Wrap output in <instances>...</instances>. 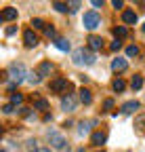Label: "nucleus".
<instances>
[{
  "label": "nucleus",
  "mask_w": 145,
  "mask_h": 152,
  "mask_svg": "<svg viewBox=\"0 0 145 152\" xmlns=\"http://www.w3.org/2000/svg\"><path fill=\"white\" fill-rule=\"evenodd\" d=\"M4 76H9V78H11V80H13L15 85H19V83L27 80V72H25L23 64H13V66L9 68V72H6Z\"/></svg>",
  "instance_id": "nucleus-1"
},
{
  "label": "nucleus",
  "mask_w": 145,
  "mask_h": 152,
  "mask_svg": "<svg viewBox=\"0 0 145 152\" xmlns=\"http://www.w3.org/2000/svg\"><path fill=\"white\" fill-rule=\"evenodd\" d=\"M71 59H74V64H76V66H82V64L93 66V64H95V55L90 53L88 49H78V51H74Z\"/></svg>",
  "instance_id": "nucleus-2"
},
{
  "label": "nucleus",
  "mask_w": 145,
  "mask_h": 152,
  "mask_svg": "<svg viewBox=\"0 0 145 152\" xmlns=\"http://www.w3.org/2000/svg\"><path fill=\"white\" fill-rule=\"evenodd\" d=\"M82 23H84V28H86V30H95V28H99V26H101V17H99L95 11H88V13H84Z\"/></svg>",
  "instance_id": "nucleus-3"
},
{
  "label": "nucleus",
  "mask_w": 145,
  "mask_h": 152,
  "mask_svg": "<svg viewBox=\"0 0 145 152\" xmlns=\"http://www.w3.org/2000/svg\"><path fill=\"white\" fill-rule=\"evenodd\" d=\"M48 142H50V146L53 148H57V150H63L65 152V137L61 135V133H57V131H48Z\"/></svg>",
  "instance_id": "nucleus-4"
},
{
  "label": "nucleus",
  "mask_w": 145,
  "mask_h": 152,
  "mask_svg": "<svg viewBox=\"0 0 145 152\" xmlns=\"http://www.w3.org/2000/svg\"><path fill=\"white\" fill-rule=\"evenodd\" d=\"M61 108L65 110V112H74L76 110V97H74V95H65V97L61 99Z\"/></svg>",
  "instance_id": "nucleus-5"
},
{
  "label": "nucleus",
  "mask_w": 145,
  "mask_h": 152,
  "mask_svg": "<svg viewBox=\"0 0 145 152\" xmlns=\"http://www.w3.org/2000/svg\"><path fill=\"white\" fill-rule=\"evenodd\" d=\"M50 89L55 91V93H61V91H67L69 89V83L65 78H55V80H50Z\"/></svg>",
  "instance_id": "nucleus-6"
},
{
  "label": "nucleus",
  "mask_w": 145,
  "mask_h": 152,
  "mask_svg": "<svg viewBox=\"0 0 145 152\" xmlns=\"http://www.w3.org/2000/svg\"><path fill=\"white\" fill-rule=\"evenodd\" d=\"M23 42H25V47H30V49L38 45V36L34 34V30H25V32H23Z\"/></svg>",
  "instance_id": "nucleus-7"
},
{
  "label": "nucleus",
  "mask_w": 145,
  "mask_h": 152,
  "mask_svg": "<svg viewBox=\"0 0 145 152\" xmlns=\"http://www.w3.org/2000/svg\"><path fill=\"white\" fill-rule=\"evenodd\" d=\"M88 49L101 51V49H103V38H101V36H95V34H90V36H88Z\"/></svg>",
  "instance_id": "nucleus-8"
},
{
  "label": "nucleus",
  "mask_w": 145,
  "mask_h": 152,
  "mask_svg": "<svg viewBox=\"0 0 145 152\" xmlns=\"http://www.w3.org/2000/svg\"><path fill=\"white\" fill-rule=\"evenodd\" d=\"M126 68H128V61H126L124 57H118V59L112 61V70H114V72H124Z\"/></svg>",
  "instance_id": "nucleus-9"
},
{
  "label": "nucleus",
  "mask_w": 145,
  "mask_h": 152,
  "mask_svg": "<svg viewBox=\"0 0 145 152\" xmlns=\"http://www.w3.org/2000/svg\"><path fill=\"white\" fill-rule=\"evenodd\" d=\"M90 142H93L95 146H103V144L107 142V133H103V131H95V133H93V137H90Z\"/></svg>",
  "instance_id": "nucleus-10"
},
{
  "label": "nucleus",
  "mask_w": 145,
  "mask_h": 152,
  "mask_svg": "<svg viewBox=\"0 0 145 152\" xmlns=\"http://www.w3.org/2000/svg\"><path fill=\"white\" fill-rule=\"evenodd\" d=\"M122 21L128 23V26H135V23H137V13H135V11H124V13H122Z\"/></svg>",
  "instance_id": "nucleus-11"
},
{
  "label": "nucleus",
  "mask_w": 145,
  "mask_h": 152,
  "mask_svg": "<svg viewBox=\"0 0 145 152\" xmlns=\"http://www.w3.org/2000/svg\"><path fill=\"white\" fill-rule=\"evenodd\" d=\"M2 19H4V21H15V19H17V9L6 7V9L2 11Z\"/></svg>",
  "instance_id": "nucleus-12"
},
{
  "label": "nucleus",
  "mask_w": 145,
  "mask_h": 152,
  "mask_svg": "<svg viewBox=\"0 0 145 152\" xmlns=\"http://www.w3.org/2000/svg\"><path fill=\"white\" fill-rule=\"evenodd\" d=\"M34 97V110H48V102L38 97V95H32Z\"/></svg>",
  "instance_id": "nucleus-13"
},
{
  "label": "nucleus",
  "mask_w": 145,
  "mask_h": 152,
  "mask_svg": "<svg viewBox=\"0 0 145 152\" xmlns=\"http://www.w3.org/2000/svg\"><path fill=\"white\" fill-rule=\"evenodd\" d=\"M53 72V64L50 61H42L40 66H38V74H40V78H42V76H48Z\"/></svg>",
  "instance_id": "nucleus-14"
},
{
  "label": "nucleus",
  "mask_w": 145,
  "mask_h": 152,
  "mask_svg": "<svg viewBox=\"0 0 145 152\" xmlns=\"http://www.w3.org/2000/svg\"><path fill=\"white\" fill-rule=\"evenodd\" d=\"M78 93H80V102H82L84 106H88L90 102H93V95H90V91H88V89H84V87H82Z\"/></svg>",
  "instance_id": "nucleus-15"
},
{
  "label": "nucleus",
  "mask_w": 145,
  "mask_h": 152,
  "mask_svg": "<svg viewBox=\"0 0 145 152\" xmlns=\"http://www.w3.org/2000/svg\"><path fill=\"white\" fill-rule=\"evenodd\" d=\"M135 110H139V102H126V104L122 106V112H124V114H133Z\"/></svg>",
  "instance_id": "nucleus-16"
},
{
  "label": "nucleus",
  "mask_w": 145,
  "mask_h": 152,
  "mask_svg": "<svg viewBox=\"0 0 145 152\" xmlns=\"http://www.w3.org/2000/svg\"><path fill=\"white\" fill-rule=\"evenodd\" d=\"M131 87H133V91H139V89L143 87V78H141L139 74H135V76H133V80H131Z\"/></svg>",
  "instance_id": "nucleus-17"
},
{
  "label": "nucleus",
  "mask_w": 145,
  "mask_h": 152,
  "mask_svg": "<svg viewBox=\"0 0 145 152\" xmlns=\"http://www.w3.org/2000/svg\"><path fill=\"white\" fill-rule=\"evenodd\" d=\"M55 47H57L59 51H69V42L65 40V38H57V40H55Z\"/></svg>",
  "instance_id": "nucleus-18"
},
{
  "label": "nucleus",
  "mask_w": 145,
  "mask_h": 152,
  "mask_svg": "<svg viewBox=\"0 0 145 152\" xmlns=\"http://www.w3.org/2000/svg\"><path fill=\"white\" fill-rule=\"evenodd\" d=\"M27 83L30 85H38L40 83V74L38 72H27Z\"/></svg>",
  "instance_id": "nucleus-19"
},
{
  "label": "nucleus",
  "mask_w": 145,
  "mask_h": 152,
  "mask_svg": "<svg viewBox=\"0 0 145 152\" xmlns=\"http://www.w3.org/2000/svg\"><path fill=\"white\" fill-rule=\"evenodd\" d=\"M11 104L13 106H21L23 104V95L21 93H11Z\"/></svg>",
  "instance_id": "nucleus-20"
},
{
  "label": "nucleus",
  "mask_w": 145,
  "mask_h": 152,
  "mask_svg": "<svg viewBox=\"0 0 145 152\" xmlns=\"http://www.w3.org/2000/svg\"><path fill=\"white\" fill-rule=\"evenodd\" d=\"M126 34H128V30H126V26H118V28L114 30V36L118 38V40H120V38H124Z\"/></svg>",
  "instance_id": "nucleus-21"
},
{
  "label": "nucleus",
  "mask_w": 145,
  "mask_h": 152,
  "mask_svg": "<svg viewBox=\"0 0 145 152\" xmlns=\"http://www.w3.org/2000/svg\"><path fill=\"white\" fill-rule=\"evenodd\" d=\"M112 87H114V91H124V89H126V83H124L122 78H116V80L112 83Z\"/></svg>",
  "instance_id": "nucleus-22"
},
{
  "label": "nucleus",
  "mask_w": 145,
  "mask_h": 152,
  "mask_svg": "<svg viewBox=\"0 0 145 152\" xmlns=\"http://www.w3.org/2000/svg\"><path fill=\"white\" fill-rule=\"evenodd\" d=\"M90 125H93V123H88V121H82V123H80V129H78V133H80V135L88 133V131H90Z\"/></svg>",
  "instance_id": "nucleus-23"
},
{
  "label": "nucleus",
  "mask_w": 145,
  "mask_h": 152,
  "mask_svg": "<svg viewBox=\"0 0 145 152\" xmlns=\"http://www.w3.org/2000/svg\"><path fill=\"white\" fill-rule=\"evenodd\" d=\"M32 26H34L36 30H46V23L42 21V19H38V17H36V19H32Z\"/></svg>",
  "instance_id": "nucleus-24"
},
{
  "label": "nucleus",
  "mask_w": 145,
  "mask_h": 152,
  "mask_svg": "<svg viewBox=\"0 0 145 152\" xmlns=\"http://www.w3.org/2000/svg\"><path fill=\"white\" fill-rule=\"evenodd\" d=\"M53 9H57L59 13H65V11H69V4H65V2H53Z\"/></svg>",
  "instance_id": "nucleus-25"
},
{
  "label": "nucleus",
  "mask_w": 145,
  "mask_h": 152,
  "mask_svg": "<svg viewBox=\"0 0 145 152\" xmlns=\"http://www.w3.org/2000/svg\"><path fill=\"white\" fill-rule=\"evenodd\" d=\"M126 55H128V57H137L139 55V47L137 45H131L128 49H126Z\"/></svg>",
  "instance_id": "nucleus-26"
},
{
  "label": "nucleus",
  "mask_w": 145,
  "mask_h": 152,
  "mask_svg": "<svg viewBox=\"0 0 145 152\" xmlns=\"http://www.w3.org/2000/svg\"><path fill=\"white\" fill-rule=\"evenodd\" d=\"M110 49H112V51H120V49H122V42H120L118 38H116V40H114V42L110 45Z\"/></svg>",
  "instance_id": "nucleus-27"
},
{
  "label": "nucleus",
  "mask_w": 145,
  "mask_h": 152,
  "mask_svg": "<svg viewBox=\"0 0 145 152\" xmlns=\"http://www.w3.org/2000/svg\"><path fill=\"white\" fill-rule=\"evenodd\" d=\"M112 108H114V99H105V104H103V110H105V112H110Z\"/></svg>",
  "instance_id": "nucleus-28"
},
{
  "label": "nucleus",
  "mask_w": 145,
  "mask_h": 152,
  "mask_svg": "<svg viewBox=\"0 0 145 152\" xmlns=\"http://www.w3.org/2000/svg\"><path fill=\"white\" fill-rule=\"evenodd\" d=\"M2 112H4V114H13V112H15V106H13V104H6V106L2 108Z\"/></svg>",
  "instance_id": "nucleus-29"
},
{
  "label": "nucleus",
  "mask_w": 145,
  "mask_h": 152,
  "mask_svg": "<svg viewBox=\"0 0 145 152\" xmlns=\"http://www.w3.org/2000/svg\"><path fill=\"white\" fill-rule=\"evenodd\" d=\"M32 110H34V108H19V114H21V116H30Z\"/></svg>",
  "instance_id": "nucleus-30"
},
{
  "label": "nucleus",
  "mask_w": 145,
  "mask_h": 152,
  "mask_svg": "<svg viewBox=\"0 0 145 152\" xmlns=\"http://www.w3.org/2000/svg\"><path fill=\"white\" fill-rule=\"evenodd\" d=\"M44 34H46L48 38H55V36H57V34H55V28H46V30H44Z\"/></svg>",
  "instance_id": "nucleus-31"
},
{
  "label": "nucleus",
  "mask_w": 145,
  "mask_h": 152,
  "mask_svg": "<svg viewBox=\"0 0 145 152\" xmlns=\"http://www.w3.org/2000/svg\"><path fill=\"white\" fill-rule=\"evenodd\" d=\"M78 7H80V2H69V13H76Z\"/></svg>",
  "instance_id": "nucleus-32"
},
{
  "label": "nucleus",
  "mask_w": 145,
  "mask_h": 152,
  "mask_svg": "<svg viewBox=\"0 0 145 152\" xmlns=\"http://www.w3.org/2000/svg\"><path fill=\"white\" fill-rule=\"evenodd\" d=\"M137 127H139V129L145 127V116H139V118H137Z\"/></svg>",
  "instance_id": "nucleus-33"
},
{
  "label": "nucleus",
  "mask_w": 145,
  "mask_h": 152,
  "mask_svg": "<svg viewBox=\"0 0 145 152\" xmlns=\"http://www.w3.org/2000/svg\"><path fill=\"white\" fill-rule=\"evenodd\" d=\"M112 4H114V9H122V7H124V2H122V0H114Z\"/></svg>",
  "instance_id": "nucleus-34"
},
{
  "label": "nucleus",
  "mask_w": 145,
  "mask_h": 152,
  "mask_svg": "<svg viewBox=\"0 0 145 152\" xmlns=\"http://www.w3.org/2000/svg\"><path fill=\"white\" fill-rule=\"evenodd\" d=\"M32 152H50V150H48V148H34Z\"/></svg>",
  "instance_id": "nucleus-35"
},
{
  "label": "nucleus",
  "mask_w": 145,
  "mask_h": 152,
  "mask_svg": "<svg viewBox=\"0 0 145 152\" xmlns=\"http://www.w3.org/2000/svg\"><path fill=\"white\" fill-rule=\"evenodd\" d=\"M93 7H103V0H93Z\"/></svg>",
  "instance_id": "nucleus-36"
},
{
  "label": "nucleus",
  "mask_w": 145,
  "mask_h": 152,
  "mask_svg": "<svg viewBox=\"0 0 145 152\" xmlns=\"http://www.w3.org/2000/svg\"><path fill=\"white\" fill-rule=\"evenodd\" d=\"M143 32H145V23H143Z\"/></svg>",
  "instance_id": "nucleus-37"
},
{
  "label": "nucleus",
  "mask_w": 145,
  "mask_h": 152,
  "mask_svg": "<svg viewBox=\"0 0 145 152\" xmlns=\"http://www.w3.org/2000/svg\"><path fill=\"white\" fill-rule=\"evenodd\" d=\"M101 152H103V150H101Z\"/></svg>",
  "instance_id": "nucleus-38"
}]
</instances>
